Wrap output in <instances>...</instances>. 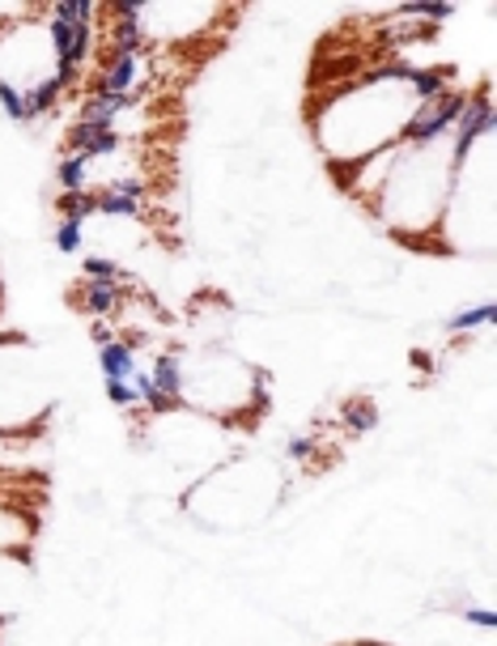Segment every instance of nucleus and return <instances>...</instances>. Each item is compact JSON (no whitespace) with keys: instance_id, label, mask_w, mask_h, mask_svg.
<instances>
[{"instance_id":"nucleus-1","label":"nucleus","mask_w":497,"mask_h":646,"mask_svg":"<svg viewBox=\"0 0 497 646\" xmlns=\"http://www.w3.org/2000/svg\"><path fill=\"white\" fill-rule=\"evenodd\" d=\"M468 107V90H447L442 98H434V103H417L409 119L400 124V145H413V150H425V145H434V141H442L451 128H455V119L463 115Z\"/></svg>"},{"instance_id":"nucleus-2","label":"nucleus","mask_w":497,"mask_h":646,"mask_svg":"<svg viewBox=\"0 0 497 646\" xmlns=\"http://www.w3.org/2000/svg\"><path fill=\"white\" fill-rule=\"evenodd\" d=\"M494 128V98H489V85H481L476 94H468V107L455 119V150H451V166H463V157L472 153V145L481 137H489Z\"/></svg>"},{"instance_id":"nucleus-3","label":"nucleus","mask_w":497,"mask_h":646,"mask_svg":"<svg viewBox=\"0 0 497 646\" xmlns=\"http://www.w3.org/2000/svg\"><path fill=\"white\" fill-rule=\"evenodd\" d=\"M145 191L150 188H145L141 175H115L90 196H94V213H103V218H141Z\"/></svg>"},{"instance_id":"nucleus-4","label":"nucleus","mask_w":497,"mask_h":646,"mask_svg":"<svg viewBox=\"0 0 497 646\" xmlns=\"http://www.w3.org/2000/svg\"><path fill=\"white\" fill-rule=\"evenodd\" d=\"M141 90V56L111 51L103 56V69L94 77V94H137Z\"/></svg>"},{"instance_id":"nucleus-5","label":"nucleus","mask_w":497,"mask_h":646,"mask_svg":"<svg viewBox=\"0 0 497 646\" xmlns=\"http://www.w3.org/2000/svg\"><path fill=\"white\" fill-rule=\"evenodd\" d=\"M141 98H145V90H137V94H90V98L81 103V124L103 128V132H115V119L123 111H132Z\"/></svg>"},{"instance_id":"nucleus-6","label":"nucleus","mask_w":497,"mask_h":646,"mask_svg":"<svg viewBox=\"0 0 497 646\" xmlns=\"http://www.w3.org/2000/svg\"><path fill=\"white\" fill-rule=\"evenodd\" d=\"M153 383H157V391L179 409L184 404V396H188V375H184V362H179V349H170V353H157V362H153Z\"/></svg>"},{"instance_id":"nucleus-7","label":"nucleus","mask_w":497,"mask_h":646,"mask_svg":"<svg viewBox=\"0 0 497 646\" xmlns=\"http://www.w3.org/2000/svg\"><path fill=\"white\" fill-rule=\"evenodd\" d=\"M98 366H103V375L107 379H119V383H128L141 366H137V349L128 341H111V344H103L98 349Z\"/></svg>"},{"instance_id":"nucleus-8","label":"nucleus","mask_w":497,"mask_h":646,"mask_svg":"<svg viewBox=\"0 0 497 646\" xmlns=\"http://www.w3.org/2000/svg\"><path fill=\"white\" fill-rule=\"evenodd\" d=\"M404 85L413 90L417 103H434V98H442V94L451 90V69H417V64H413Z\"/></svg>"},{"instance_id":"nucleus-9","label":"nucleus","mask_w":497,"mask_h":646,"mask_svg":"<svg viewBox=\"0 0 497 646\" xmlns=\"http://www.w3.org/2000/svg\"><path fill=\"white\" fill-rule=\"evenodd\" d=\"M123 298V290H119V281H85V290H81V306L94 315V319H107L115 315V306Z\"/></svg>"},{"instance_id":"nucleus-10","label":"nucleus","mask_w":497,"mask_h":646,"mask_svg":"<svg viewBox=\"0 0 497 646\" xmlns=\"http://www.w3.org/2000/svg\"><path fill=\"white\" fill-rule=\"evenodd\" d=\"M26 98H31V115L38 119V115H47V111H56V107H60V98H64V85L47 73V77H38V81H31V85H26Z\"/></svg>"},{"instance_id":"nucleus-11","label":"nucleus","mask_w":497,"mask_h":646,"mask_svg":"<svg viewBox=\"0 0 497 646\" xmlns=\"http://www.w3.org/2000/svg\"><path fill=\"white\" fill-rule=\"evenodd\" d=\"M111 51H123V56H141L145 51V26L141 22H119L111 17Z\"/></svg>"},{"instance_id":"nucleus-12","label":"nucleus","mask_w":497,"mask_h":646,"mask_svg":"<svg viewBox=\"0 0 497 646\" xmlns=\"http://www.w3.org/2000/svg\"><path fill=\"white\" fill-rule=\"evenodd\" d=\"M0 107H4V115H9L13 124H35V115H31V98H26V90H22V85H13L9 77H0Z\"/></svg>"},{"instance_id":"nucleus-13","label":"nucleus","mask_w":497,"mask_h":646,"mask_svg":"<svg viewBox=\"0 0 497 646\" xmlns=\"http://www.w3.org/2000/svg\"><path fill=\"white\" fill-rule=\"evenodd\" d=\"M56 179H60V188L64 191H90V157H81V153L60 157Z\"/></svg>"},{"instance_id":"nucleus-14","label":"nucleus","mask_w":497,"mask_h":646,"mask_svg":"<svg viewBox=\"0 0 497 646\" xmlns=\"http://www.w3.org/2000/svg\"><path fill=\"white\" fill-rule=\"evenodd\" d=\"M132 391H137V400H141V404H145V409H150V413H157V418H162V413H175V404H170V400H166V396H162V391H157V383H153V375L150 371H137V375H132Z\"/></svg>"},{"instance_id":"nucleus-15","label":"nucleus","mask_w":497,"mask_h":646,"mask_svg":"<svg viewBox=\"0 0 497 646\" xmlns=\"http://www.w3.org/2000/svg\"><path fill=\"white\" fill-rule=\"evenodd\" d=\"M451 13H455L451 0H417V4H400L395 17H404V22H447Z\"/></svg>"},{"instance_id":"nucleus-16","label":"nucleus","mask_w":497,"mask_h":646,"mask_svg":"<svg viewBox=\"0 0 497 646\" xmlns=\"http://www.w3.org/2000/svg\"><path fill=\"white\" fill-rule=\"evenodd\" d=\"M51 17H60L69 26H94L98 22V4L94 0H56L51 4Z\"/></svg>"},{"instance_id":"nucleus-17","label":"nucleus","mask_w":497,"mask_h":646,"mask_svg":"<svg viewBox=\"0 0 497 646\" xmlns=\"http://www.w3.org/2000/svg\"><path fill=\"white\" fill-rule=\"evenodd\" d=\"M497 306L494 303H481V306H468V310H459L447 319V332H476V328H485V324H494Z\"/></svg>"},{"instance_id":"nucleus-18","label":"nucleus","mask_w":497,"mask_h":646,"mask_svg":"<svg viewBox=\"0 0 497 646\" xmlns=\"http://www.w3.org/2000/svg\"><path fill=\"white\" fill-rule=\"evenodd\" d=\"M56 209H60V222H81L85 226L94 218V196L90 191H64Z\"/></svg>"},{"instance_id":"nucleus-19","label":"nucleus","mask_w":497,"mask_h":646,"mask_svg":"<svg viewBox=\"0 0 497 646\" xmlns=\"http://www.w3.org/2000/svg\"><path fill=\"white\" fill-rule=\"evenodd\" d=\"M344 425H348V434H370L379 425V409L370 400H348L344 404Z\"/></svg>"},{"instance_id":"nucleus-20","label":"nucleus","mask_w":497,"mask_h":646,"mask_svg":"<svg viewBox=\"0 0 497 646\" xmlns=\"http://www.w3.org/2000/svg\"><path fill=\"white\" fill-rule=\"evenodd\" d=\"M81 243H85V226H81V222H60V230H56V247H60L64 256H73V251H81Z\"/></svg>"},{"instance_id":"nucleus-21","label":"nucleus","mask_w":497,"mask_h":646,"mask_svg":"<svg viewBox=\"0 0 497 646\" xmlns=\"http://www.w3.org/2000/svg\"><path fill=\"white\" fill-rule=\"evenodd\" d=\"M119 277V265L107 256H85V281H111Z\"/></svg>"},{"instance_id":"nucleus-22","label":"nucleus","mask_w":497,"mask_h":646,"mask_svg":"<svg viewBox=\"0 0 497 646\" xmlns=\"http://www.w3.org/2000/svg\"><path fill=\"white\" fill-rule=\"evenodd\" d=\"M107 400H111L115 409H137L141 404L137 391H132V383H119V379H107Z\"/></svg>"},{"instance_id":"nucleus-23","label":"nucleus","mask_w":497,"mask_h":646,"mask_svg":"<svg viewBox=\"0 0 497 646\" xmlns=\"http://www.w3.org/2000/svg\"><path fill=\"white\" fill-rule=\"evenodd\" d=\"M285 456L310 459L315 456V438H310V434H289V438H285Z\"/></svg>"},{"instance_id":"nucleus-24","label":"nucleus","mask_w":497,"mask_h":646,"mask_svg":"<svg viewBox=\"0 0 497 646\" xmlns=\"http://www.w3.org/2000/svg\"><path fill=\"white\" fill-rule=\"evenodd\" d=\"M463 616H468L472 625H481V630H494V625H497V612L494 609H468Z\"/></svg>"},{"instance_id":"nucleus-25","label":"nucleus","mask_w":497,"mask_h":646,"mask_svg":"<svg viewBox=\"0 0 497 646\" xmlns=\"http://www.w3.org/2000/svg\"><path fill=\"white\" fill-rule=\"evenodd\" d=\"M90 337H94L98 344H111L115 341V332H111V324H107V319H94V324H90Z\"/></svg>"},{"instance_id":"nucleus-26","label":"nucleus","mask_w":497,"mask_h":646,"mask_svg":"<svg viewBox=\"0 0 497 646\" xmlns=\"http://www.w3.org/2000/svg\"><path fill=\"white\" fill-rule=\"evenodd\" d=\"M413 366H417V371H434V357H429L425 349H417V353H413Z\"/></svg>"}]
</instances>
